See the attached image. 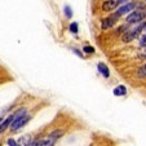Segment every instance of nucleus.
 I'll return each instance as SVG.
<instances>
[{
	"mask_svg": "<svg viewBox=\"0 0 146 146\" xmlns=\"http://www.w3.org/2000/svg\"><path fill=\"white\" fill-rule=\"evenodd\" d=\"M65 14H66L67 18H71L72 12H71V9H70V7H65Z\"/></svg>",
	"mask_w": 146,
	"mask_h": 146,
	"instance_id": "14",
	"label": "nucleus"
},
{
	"mask_svg": "<svg viewBox=\"0 0 146 146\" xmlns=\"http://www.w3.org/2000/svg\"><path fill=\"white\" fill-rule=\"evenodd\" d=\"M138 56H140L141 58H146V45H143V49L138 53Z\"/></svg>",
	"mask_w": 146,
	"mask_h": 146,
	"instance_id": "16",
	"label": "nucleus"
},
{
	"mask_svg": "<svg viewBox=\"0 0 146 146\" xmlns=\"http://www.w3.org/2000/svg\"><path fill=\"white\" fill-rule=\"evenodd\" d=\"M143 17H145V13L141 11H136L133 12V13H131L129 16L127 17V22L129 23H137V22H141L143 19Z\"/></svg>",
	"mask_w": 146,
	"mask_h": 146,
	"instance_id": "2",
	"label": "nucleus"
},
{
	"mask_svg": "<svg viewBox=\"0 0 146 146\" xmlns=\"http://www.w3.org/2000/svg\"><path fill=\"white\" fill-rule=\"evenodd\" d=\"M114 23H115V18H113V17H109V18H106V19H104V21H102L101 27L106 30V29H109V27H111V26H114Z\"/></svg>",
	"mask_w": 146,
	"mask_h": 146,
	"instance_id": "9",
	"label": "nucleus"
},
{
	"mask_svg": "<svg viewBox=\"0 0 146 146\" xmlns=\"http://www.w3.org/2000/svg\"><path fill=\"white\" fill-rule=\"evenodd\" d=\"M13 119H14V115H12V116H9L8 119H5L3 123H0V132H4V131L9 127V124L13 121Z\"/></svg>",
	"mask_w": 146,
	"mask_h": 146,
	"instance_id": "10",
	"label": "nucleus"
},
{
	"mask_svg": "<svg viewBox=\"0 0 146 146\" xmlns=\"http://www.w3.org/2000/svg\"><path fill=\"white\" fill-rule=\"evenodd\" d=\"M138 78H145L146 76V64L143 65L142 67H140V70H138Z\"/></svg>",
	"mask_w": 146,
	"mask_h": 146,
	"instance_id": "13",
	"label": "nucleus"
},
{
	"mask_svg": "<svg viewBox=\"0 0 146 146\" xmlns=\"http://www.w3.org/2000/svg\"><path fill=\"white\" fill-rule=\"evenodd\" d=\"M56 140H53L52 137H48V138H43V140H39L36 142H34L33 146H49V145H53Z\"/></svg>",
	"mask_w": 146,
	"mask_h": 146,
	"instance_id": "6",
	"label": "nucleus"
},
{
	"mask_svg": "<svg viewBox=\"0 0 146 146\" xmlns=\"http://www.w3.org/2000/svg\"><path fill=\"white\" fill-rule=\"evenodd\" d=\"M29 120H30V115H22V116H18V118L13 119V121L11 123L12 131H17L19 128H22Z\"/></svg>",
	"mask_w": 146,
	"mask_h": 146,
	"instance_id": "1",
	"label": "nucleus"
},
{
	"mask_svg": "<svg viewBox=\"0 0 146 146\" xmlns=\"http://www.w3.org/2000/svg\"><path fill=\"white\" fill-rule=\"evenodd\" d=\"M97 69H98V71L101 72V74L104 75L105 78H109V76H110V71H109L108 66H106L105 64H102V62H100V64L97 65Z\"/></svg>",
	"mask_w": 146,
	"mask_h": 146,
	"instance_id": "7",
	"label": "nucleus"
},
{
	"mask_svg": "<svg viewBox=\"0 0 146 146\" xmlns=\"http://www.w3.org/2000/svg\"><path fill=\"white\" fill-rule=\"evenodd\" d=\"M133 9H135V4H133V3L125 4V5H123V7H120V8H119V11L116 12V17H118V16H121V14L128 13V12L133 11Z\"/></svg>",
	"mask_w": 146,
	"mask_h": 146,
	"instance_id": "5",
	"label": "nucleus"
},
{
	"mask_svg": "<svg viewBox=\"0 0 146 146\" xmlns=\"http://www.w3.org/2000/svg\"><path fill=\"white\" fill-rule=\"evenodd\" d=\"M31 141H33V138H31L30 135H26V136H22V137H19L18 141H16L17 145H30Z\"/></svg>",
	"mask_w": 146,
	"mask_h": 146,
	"instance_id": "8",
	"label": "nucleus"
},
{
	"mask_svg": "<svg viewBox=\"0 0 146 146\" xmlns=\"http://www.w3.org/2000/svg\"><path fill=\"white\" fill-rule=\"evenodd\" d=\"M8 145H11V146H16L17 145V142L14 140H12V138H9L8 140Z\"/></svg>",
	"mask_w": 146,
	"mask_h": 146,
	"instance_id": "18",
	"label": "nucleus"
},
{
	"mask_svg": "<svg viewBox=\"0 0 146 146\" xmlns=\"http://www.w3.org/2000/svg\"><path fill=\"white\" fill-rule=\"evenodd\" d=\"M83 50H84V52L86 53H93L94 52V49L92 47H88V45H87V47H84L83 48Z\"/></svg>",
	"mask_w": 146,
	"mask_h": 146,
	"instance_id": "17",
	"label": "nucleus"
},
{
	"mask_svg": "<svg viewBox=\"0 0 146 146\" xmlns=\"http://www.w3.org/2000/svg\"><path fill=\"white\" fill-rule=\"evenodd\" d=\"M70 31L71 33H74V34H76L78 33V23H71V26H70Z\"/></svg>",
	"mask_w": 146,
	"mask_h": 146,
	"instance_id": "15",
	"label": "nucleus"
},
{
	"mask_svg": "<svg viewBox=\"0 0 146 146\" xmlns=\"http://www.w3.org/2000/svg\"><path fill=\"white\" fill-rule=\"evenodd\" d=\"M123 1H125V0H108V1L104 3V5L102 7H104L105 11H113V9L115 8L119 3H123Z\"/></svg>",
	"mask_w": 146,
	"mask_h": 146,
	"instance_id": "4",
	"label": "nucleus"
},
{
	"mask_svg": "<svg viewBox=\"0 0 146 146\" xmlns=\"http://www.w3.org/2000/svg\"><path fill=\"white\" fill-rule=\"evenodd\" d=\"M0 123H1V118H0Z\"/></svg>",
	"mask_w": 146,
	"mask_h": 146,
	"instance_id": "19",
	"label": "nucleus"
},
{
	"mask_svg": "<svg viewBox=\"0 0 146 146\" xmlns=\"http://www.w3.org/2000/svg\"><path fill=\"white\" fill-rule=\"evenodd\" d=\"M142 27H143V26L140 25L138 27H136L135 30H131L129 33H127L125 35L123 36V40L125 41V43H128V41H131V40H133V39H136V38H137V36L141 34V30H142Z\"/></svg>",
	"mask_w": 146,
	"mask_h": 146,
	"instance_id": "3",
	"label": "nucleus"
},
{
	"mask_svg": "<svg viewBox=\"0 0 146 146\" xmlns=\"http://www.w3.org/2000/svg\"><path fill=\"white\" fill-rule=\"evenodd\" d=\"M62 135H64V132H62V131H54V132L50 133L49 137H52L53 140H57V138H60Z\"/></svg>",
	"mask_w": 146,
	"mask_h": 146,
	"instance_id": "12",
	"label": "nucleus"
},
{
	"mask_svg": "<svg viewBox=\"0 0 146 146\" xmlns=\"http://www.w3.org/2000/svg\"><path fill=\"white\" fill-rule=\"evenodd\" d=\"M113 93L115 94V96H124V94L127 93V89H125L124 86H118L115 89H114Z\"/></svg>",
	"mask_w": 146,
	"mask_h": 146,
	"instance_id": "11",
	"label": "nucleus"
}]
</instances>
